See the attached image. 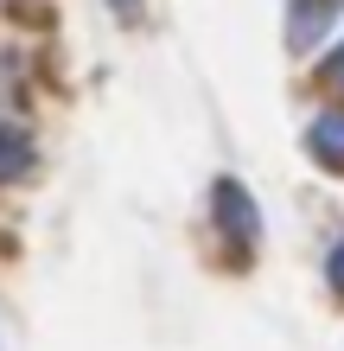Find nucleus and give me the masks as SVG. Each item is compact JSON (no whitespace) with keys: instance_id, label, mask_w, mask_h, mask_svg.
<instances>
[{"instance_id":"obj_2","label":"nucleus","mask_w":344,"mask_h":351,"mask_svg":"<svg viewBox=\"0 0 344 351\" xmlns=\"http://www.w3.org/2000/svg\"><path fill=\"white\" fill-rule=\"evenodd\" d=\"M338 7H344V0H287V32H293V45H300V51L319 45V32L338 19Z\"/></svg>"},{"instance_id":"obj_3","label":"nucleus","mask_w":344,"mask_h":351,"mask_svg":"<svg viewBox=\"0 0 344 351\" xmlns=\"http://www.w3.org/2000/svg\"><path fill=\"white\" fill-rule=\"evenodd\" d=\"M306 141H313V154L326 160V167H338V160H344V115H319Z\"/></svg>"},{"instance_id":"obj_1","label":"nucleus","mask_w":344,"mask_h":351,"mask_svg":"<svg viewBox=\"0 0 344 351\" xmlns=\"http://www.w3.org/2000/svg\"><path fill=\"white\" fill-rule=\"evenodd\" d=\"M217 217H224V230L230 237H242V250H255L261 243V223H255V204H249V192H242V185H217Z\"/></svg>"},{"instance_id":"obj_5","label":"nucleus","mask_w":344,"mask_h":351,"mask_svg":"<svg viewBox=\"0 0 344 351\" xmlns=\"http://www.w3.org/2000/svg\"><path fill=\"white\" fill-rule=\"evenodd\" d=\"M326 275H332V287H338V294H344V243H338V250H332V262H326Z\"/></svg>"},{"instance_id":"obj_4","label":"nucleus","mask_w":344,"mask_h":351,"mask_svg":"<svg viewBox=\"0 0 344 351\" xmlns=\"http://www.w3.org/2000/svg\"><path fill=\"white\" fill-rule=\"evenodd\" d=\"M26 167H32V141L19 128H0V179H19Z\"/></svg>"},{"instance_id":"obj_6","label":"nucleus","mask_w":344,"mask_h":351,"mask_svg":"<svg viewBox=\"0 0 344 351\" xmlns=\"http://www.w3.org/2000/svg\"><path fill=\"white\" fill-rule=\"evenodd\" d=\"M326 77H332V90L344 96V45H338V58H332V64H326Z\"/></svg>"},{"instance_id":"obj_7","label":"nucleus","mask_w":344,"mask_h":351,"mask_svg":"<svg viewBox=\"0 0 344 351\" xmlns=\"http://www.w3.org/2000/svg\"><path fill=\"white\" fill-rule=\"evenodd\" d=\"M115 7H134V0H115Z\"/></svg>"}]
</instances>
